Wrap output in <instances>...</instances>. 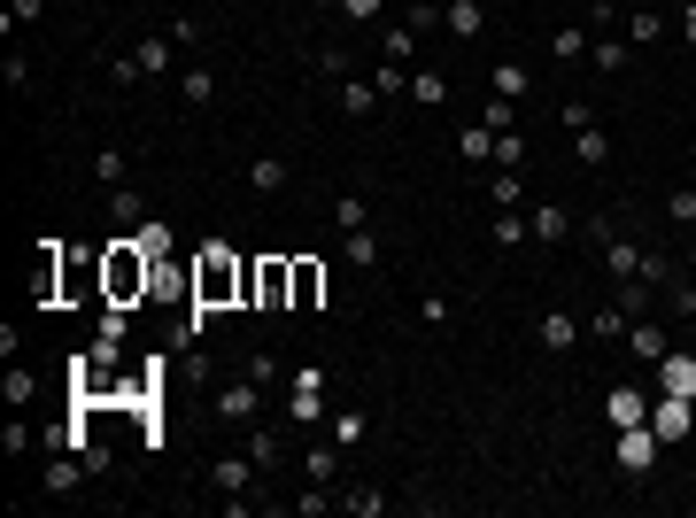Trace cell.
Instances as JSON below:
<instances>
[{"instance_id":"6da1fadb","label":"cell","mask_w":696,"mask_h":518,"mask_svg":"<svg viewBox=\"0 0 696 518\" xmlns=\"http://www.w3.org/2000/svg\"><path fill=\"white\" fill-rule=\"evenodd\" d=\"M186 294H194V310H202V317L240 310V294H248V256H232L225 240H202L194 263H186Z\"/></svg>"},{"instance_id":"7a4b0ae2","label":"cell","mask_w":696,"mask_h":518,"mask_svg":"<svg viewBox=\"0 0 696 518\" xmlns=\"http://www.w3.org/2000/svg\"><path fill=\"white\" fill-rule=\"evenodd\" d=\"M147 287H155V248H147L140 232H116L109 248H101V302H109V310H132Z\"/></svg>"},{"instance_id":"3957f363","label":"cell","mask_w":696,"mask_h":518,"mask_svg":"<svg viewBox=\"0 0 696 518\" xmlns=\"http://www.w3.org/2000/svg\"><path fill=\"white\" fill-rule=\"evenodd\" d=\"M240 310H294V256H248Z\"/></svg>"},{"instance_id":"277c9868","label":"cell","mask_w":696,"mask_h":518,"mask_svg":"<svg viewBox=\"0 0 696 518\" xmlns=\"http://www.w3.org/2000/svg\"><path fill=\"white\" fill-rule=\"evenodd\" d=\"M217 418H225V426H256L263 418V379H225V387H217Z\"/></svg>"},{"instance_id":"5b68a950","label":"cell","mask_w":696,"mask_h":518,"mask_svg":"<svg viewBox=\"0 0 696 518\" xmlns=\"http://www.w3.org/2000/svg\"><path fill=\"white\" fill-rule=\"evenodd\" d=\"M31 302H62V240H39V263H31Z\"/></svg>"},{"instance_id":"8992f818","label":"cell","mask_w":696,"mask_h":518,"mask_svg":"<svg viewBox=\"0 0 696 518\" xmlns=\"http://www.w3.org/2000/svg\"><path fill=\"white\" fill-rule=\"evenodd\" d=\"M689 426H696V403H681V395H666V403L650 410V433H658V441H689Z\"/></svg>"},{"instance_id":"52a82bcc","label":"cell","mask_w":696,"mask_h":518,"mask_svg":"<svg viewBox=\"0 0 696 518\" xmlns=\"http://www.w3.org/2000/svg\"><path fill=\"white\" fill-rule=\"evenodd\" d=\"M86 287H101V256H78V248H62V302H78Z\"/></svg>"},{"instance_id":"ba28073f","label":"cell","mask_w":696,"mask_h":518,"mask_svg":"<svg viewBox=\"0 0 696 518\" xmlns=\"http://www.w3.org/2000/svg\"><path fill=\"white\" fill-rule=\"evenodd\" d=\"M318 410H325V372H318V364H302V372H294V418L318 426Z\"/></svg>"},{"instance_id":"9c48e42d","label":"cell","mask_w":696,"mask_h":518,"mask_svg":"<svg viewBox=\"0 0 696 518\" xmlns=\"http://www.w3.org/2000/svg\"><path fill=\"white\" fill-rule=\"evenodd\" d=\"M619 464H627V472H650V464H658V433L650 426H619Z\"/></svg>"},{"instance_id":"30bf717a","label":"cell","mask_w":696,"mask_h":518,"mask_svg":"<svg viewBox=\"0 0 696 518\" xmlns=\"http://www.w3.org/2000/svg\"><path fill=\"white\" fill-rule=\"evenodd\" d=\"M318 302H325V263L294 256V310H318Z\"/></svg>"},{"instance_id":"8fae6325","label":"cell","mask_w":696,"mask_h":518,"mask_svg":"<svg viewBox=\"0 0 696 518\" xmlns=\"http://www.w3.org/2000/svg\"><path fill=\"white\" fill-rule=\"evenodd\" d=\"M635 279H642L650 294H673V279H681V263H673L666 248H642V271H635Z\"/></svg>"},{"instance_id":"7c38bea8","label":"cell","mask_w":696,"mask_h":518,"mask_svg":"<svg viewBox=\"0 0 696 518\" xmlns=\"http://www.w3.org/2000/svg\"><path fill=\"white\" fill-rule=\"evenodd\" d=\"M588 47H596V39H588V24H557V31H550V55L565 62V70H573V62H588Z\"/></svg>"},{"instance_id":"4fadbf2b","label":"cell","mask_w":696,"mask_h":518,"mask_svg":"<svg viewBox=\"0 0 696 518\" xmlns=\"http://www.w3.org/2000/svg\"><path fill=\"white\" fill-rule=\"evenodd\" d=\"M627 341H635V364H666V333L650 317H627Z\"/></svg>"},{"instance_id":"5bb4252c","label":"cell","mask_w":696,"mask_h":518,"mask_svg":"<svg viewBox=\"0 0 696 518\" xmlns=\"http://www.w3.org/2000/svg\"><path fill=\"white\" fill-rule=\"evenodd\" d=\"M302 472L333 488V480H341V441H310V449H302Z\"/></svg>"},{"instance_id":"9a60e30c","label":"cell","mask_w":696,"mask_h":518,"mask_svg":"<svg viewBox=\"0 0 696 518\" xmlns=\"http://www.w3.org/2000/svg\"><path fill=\"white\" fill-rule=\"evenodd\" d=\"M573 155L588 163V171H604V163H611V132H604V124H580V132H573Z\"/></svg>"},{"instance_id":"2e32d148","label":"cell","mask_w":696,"mask_h":518,"mask_svg":"<svg viewBox=\"0 0 696 518\" xmlns=\"http://www.w3.org/2000/svg\"><path fill=\"white\" fill-rule=\"evenodd\" d=\"M611 426H650V403H642V387H611Z\"/></svg>"},{"instance_id":"e0dca14e","label":"cell","mask_w":696,"mask_h":518,"mask_svg":"<svg viewBox=\"0 0 696 518\" xmlns=\"http://www.w3.org/2000/svg\"><path fill=\"white\" fill-rule=\"evenodd\" d=\"M248 457H256L263 472H279V464H287V441H279V433H271V426L256 418V426H248Z\"/></svg>"},{"instance_id":"ac0fdd59","label":"cell","mask_w":696,"mask_h":518,"mask_svg":"<svg viewBox=\"0 0 696 518\" xmlns=\"http://www.w3.org/2000/svg\"><path fill=\"white\" fill-rule=\"evenodd\" d=\"M488 86H495V101H526V86H534V78H526V62H495Z\"/></svg>"},{"instance_id":"d6986e66","label":"cell","mask_w":696,"mask_h":518,"mask_svg":"<svg viewBox=\"0 0 696 518\" xmlns=\"http://www.w3.org/2000/svg\"><path fill=\"white\" fill-rule=\"evenodd\" d=\"M256 472H263L256 457H225V464H217V472H209V488H225V495H240V488H248V480H256Z\"/></svg>"},{"instance_id":"ffe728a7","label":"cell","mask_w":696,"mask_h":518,"mask_svg":"<svg viewBox=\"0 0 696 518\" xmlns=\"http://www.w3.org/2000/svg\"><path fill=\"white\" fill-rule=\"evenodd\" d=\"M418 39H426V31H410V24H387V39H379V62H418Z\"/></svg>"},{"instance_id":"44dd1931","label":"cell","mask_w":696,"mask_h":518,"mask_svg":"<svg viewBox=\"0 0 696 518\" xmlns=\"http://www.w3.org/2000/svg\"><path fill=\"white\" fill-rule=\"evenodd\" d=\"M449 31H457V39H480V31H488V8H480V0H449Z\"/></svg>"},{"instance_id":"7402d4cb","label":"cell","mask_w":696,"mask_h":518,"mask_svg":"<svg viewBox=\"0 0 696 518\" xmlns=\"http://www.w3.org/2000/svg\"><path fill=\"white\" fill-rule=\"evenodd\" d=\"M410 101H418V109H441V101H449V78H441V70H410Z\"/></svg>"},{"instance_id":"603a6c76","label":"cell","mask_w":696,"mask_h":518,"mask_svg":"<svg viewBox=\"0 0 696 518\" xmlns=\"http://www.w3.org/2000/svg\"><path fill=\"white\" fill-rule=\"evenodd\" d=\"M495 248H526V240H534V225H526V217H519V209H495Z\"/></svg>"},{"instance_id":"cb8c5ba5","label":"cell","mask_w":696,"mask_h":518,"mask_svg":"<svg viewBox=\"0 0 696 518\" xmlns=\"http://www.w3.org/2000/svg\"><path fill=\"white\" fill-rule=\"evenodd\" d=\"M341 109L348 116H372L379 109V86H372V78H341Z\"/></svg>"},{"instance_id":"d4e9b609","label":"cell","mask_w":696,"mask_h":518,"mask_svg":"<svg viewBox=\"0 0 696 518\" xmlns=\"http://www.w3.org/2000/svg\"><path fill=\"white\" fill-rule=\"evenodd\" d=\"M580 341V317L573 310H550V317H542V348H573Z\"/></svg>"},{"instance_id":"484cf974","label":"cell","mask_w":696,"mask_h":518,"mask_svg":"<svg viewBox=\"0 0 696 518\" xmlns=\"http://www.w3.org/2000/svg\"><path fill=\"white\" fill-rule=\"evenodd\" d=\"M495 171H526V132H519V124L495 132Z\"/></svg>"},{"instance_id":"4316f807","label":"cell","mask_w":696,"mask_h":518,"mask_svg":"<svg viewBox=\"0 0 696 518\" xmlns=\"http://www.w3.org/2000/svg\"><path fill=\"white\" fill-rule=\"evenodd\" d=\"M588 70H627V39H619V31H604V39L588 47Z\"/></svg>"},{"instance_id":"83f0119b","label":"cell","mask_w":696,"mask_h":518,"mask_svg":"<svg viewBox=\"0 0 696 518\" xmlns=\"http://www.w3.org/2000/svg\"><path fill=\"white\" fill-rule=\"evenodd\" d=\"M526 225H534V240L550 248V240H565V225H573V217H565V209H557V202H542V209H534V217H526Z\"/></svg>"},{"instance_id":"f1b7e54d","label":"cell","mask_w":696,"mask_h":518,"mask_svg":"<svg viewBox=\"0 0 696 518\" xmlns=\"http://www.w3.org/2000/svg\"><path fill=\"white\" fill-rule=\"evenodd\" d=\"M171 47H178V39H140V47H132V62L155 78V70H171Z\"/></svg>"},{"instance_id":"f546056e","label":"cell","mask_w":696,"mask_h":518,"mask_svg":"<svg viewBox=\"0 0 696 518\" xmlns=\"http://www.w3.org/2000/svg\"><path fill=\"white\" fill-rule=\"evenodd\" d=\"M178 93H186L194 109H209V101H217V70H186V78H178Z\"/></svg>"},{"instance_id":"4dcf8cb0","label":"cell","mask_w":696,"mask_h":518,"mask_svg":"<svg viewBox=\"0 0 696 518\" xmlns=\"http://www.w3.org/2000/svg\"><path fill=\"white\" fill-rule=\"evenodd\" d=\"M341 256L356 263V271H372V263H379V240H372V232H341Z\"/></svg>"},{"instance_id":"1f68e13d","label":"cell","mask_w":696,"mask_h":518,"mask_svg":"<svg viewBox=\"0 0 696 518\" xmlns=\"http://www.w3.org/2000/svg\"><path fill=\"white\" fill-rule=\"evenodd\" d=\"M457 147L472 155V163H495V132H488V124H464V132H457Z\"/></svg>"},{"instance_id":"d6a6232c","label":"cell","mask_w":696,"mask_h":518,"mask_svg":"<svg viewBox=\"0 0 696 518\" xmlns=\"http://www.w3.org/2000/svg\"><path fill=\"white\" fill-rule=\"evenodd\" d=\"M372 86H379V101H395V93H410V70H403V62H379Z\"/></svg>"},{"instance_id":"836d02e7","label":"cell","mask_w":696,"mask_h":518,"mask_svg":"<svg viewBox=\"0 0 696 518\" xmlns=\"http://www.w3.org/2000/svg\"><path fill=\"white\" fill-rule=\"evenodd\" d=\"M124 171H132L124 147H101V155H93V178H101V186H124Z\"/></svg>"},{"instance_id":"e575fe53","label":"cell","mask_w":696,"mask_h":518,"mask_svg":"<svg viewBox=\"0 0 696 518\" xmlns=\"http://www.w3.org/2000/svg\"><path fill=\"white\" fill-rule=\"evenodd\" d=\"M248 186H263V194H279V186H287V163H279V155H256V171H248Z\"/></svg>"},{"instance_id":"d590c367","label":"cell","mask_w":696,"mask_h":518,"mask_svg":"<svg viewBox=\"0 0 696 518\" xmlns=\"http://www.w3.org/2000/svg\"><path fill=\"white\" fill-rule=\"evenodd\" d=\"M488 194H495V209H519V202H526V178H519V171H495Z\"/></svg>"},{"instance_id":"8d00e7d4","label":"cell","mask_w":696,"mask_h":518,"mask_svg":"<svg viewBox=\"0 0 696 518\" xmlns=\"http://www.w3.org/2000/svg\"><path fill=\"white\" fill-rule=\"evenodd\" d=\"M588 333H596V341H619V333H627V310H619V302L596 310V317H588Z\"/></svg>"},{"instance_id":"74e56055","label":"cell","mask_w":696,"mask_h":518,"mask_svg":"<svg viewBox=\"0 0 696 518\" xmlns=\"http://www.w3.org/2000/svg\"><path fill=\"white\" fill-rule=\"evenodd\" d=\"M109 209H116V225H124V232H140V225H147V217H140V194H124V186L109 194Z\"/></svg>"},{"instance_id":"f35d334b","label":"cell","mask_w":696,"mask_h":518,"mask_svg":"<svg viewBox=\"0 0 696 518\" xmlns=\"http://www.w3.org/2000/svg\"><path fill=\"white\" fill-rule=\"evenodd\" d=\"M627 31H635V47H650V39H666V16H658V8H635Z\"/></svg>"},{"instance_id":"ab89813d","label":"cell","mask_w":696,"mask_h":518,"mask_svg":"<svg viewBox=\"0 0 696 518\" xmlns=\"http://www.w3.org/2000/svg\"><path fill=\"white\" fill-rule=\"evenodd\" d=\"M333 217H341V232H364V217H372V209H364V194H341V202H333Z\"/></svg>"},{"instance_id":"60d3db41","label":"cell","mask_w":696,"mask_h":518,"mask_svg":"<svg viewBox=\"0 0 696 518\" xmlns=\"http://www.w3.org/2000/svg\"><path fill=\"white\" fill-rule=\"evenodd\" d=\"M341 503H348V511H356V518H379V511H387V495H379V488H348Z\"/></svg>"},{"instance_id":"b9f144b4","label":"cell","mask_w":696,"mask_h":518,"mask_svg":"<svg viewBox=\"0 0 696 518\" xmlns=\"http://www.w3.org/2000/svg\"><path fill=\"white\" fill-rule=\"evenodd\" d=\"M333 441H341V449H356V441H364V410H341V418H333Z\"/></svg>"},{"instance_id":"7bdbcfd3","label":"cell","mask_w":696,"mask_h":518,"mask_svg":"<svg viewBox=\"0 0 696 518\" xmlns=\"http://www.w3.org/2000/svg\"><path fill=\"white\" fill-rule=\"evenodd\" d=\"M666 217H673V225H696V186H681V194H666Z\"/></svg>"},{"instance_id":"ee69618b","label":"cell","mask_w":696,"mask_h":518,"mask_svg":"<svg viewBox=\"0 0 696 518\" xmlns=\"http://www.w3.org/2000/svg\"><path fill=\"white\" fill-rule=\"evenodd\" d=\"M287 372V364H279V356H271V348H256V356H248V379H263V387H271V379Z\"/></svg>"},{"instance_id":"f6af8a7d","label":"cell","mask_w":696,"mask_h":518,"mask_svg":"<svg viewBox=\"0 0 696 518\" xmlns=\"http://www.w3.org/2000/svg\"><path fill=\"white\" fill-rule=\"evenodd\" d=\"M318 62H325V78H356V55H348V47H325Z\"/></svg>"},{"instance_id":"bcb514c9","label":"cell","mask_w":696,"mask_h":518,"mask_svg":"<svg viewBox=\"0 0 696 518\" xmlns=\"http://www.w3.org/2000/svg\"><path fill=\"white\" fill-rule=\"evenodd\" d=\"M31 395H39V379H31V372H8V403L24 410V403H31Z\"/></svg>"},{"instance_id":"7dc6e473","label":"cell","mask_w":696,"mask_h":518,"mask_svg":"<svg viewBox=\"0 0 696 518\" xmlns=\"http://www.w3.org/2000/svg\"><path fill=\"white\" fill-rule=\"evenodd\" d=\"M673 317H696V279H673Z\"/></svg>"},{"instance_id":"c3c4849f","label":"cell","mask_w":696,"mask_h":518,"mask_svg":"<svg viewBox=\"0 0 696 518\" xmlns=\"http://www.w3.org/2000/svg\"><path fill=\"white\" fill-rule=\"evenodd\" d=\"M379 8H387V0H341V16H348V24H372Z\"/></svg>"},{"instance_id":"681fc988","label":"cell","mask_w":696,"mask_h":518,"mask_svg":"<svg viewBox=\"0 0 696 518\" xmlns=\"http://www.w3.org/2000/svg\"><path fill=\"white\" fill-rule=\"evenodd\" d=\"M681 39H689V47H696V8H681Z\"/></svg>"},{"instance_id":"f907efd6","label":"cell","mask_w":696,"mask_h":518,"mask_svg":"<svg viewBox=\"0 0 696 518\" xmlns=\"http://www.w3.org/2000/svg\"><path fill=\"white\" fill-rule=\"evenodd\" d=\"M333 8H341V0H333Z\"/></svg>"}]
</instances>
